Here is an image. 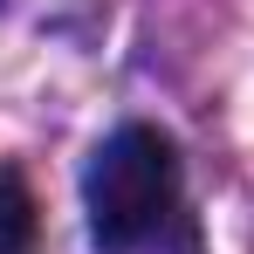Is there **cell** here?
I'll use <instances>...</instances> for the list:
<instances>
[{"label": "cell", "mask_w": 254, "mask_h": 254, "mask_svg": "<svg viewBox=\"0 0 254 254\" xmlns=\"http://www.w3.org/2000/svg\"><path fill=\"white\" fill-rule=\"evenodd\" d=\"M179 206V151L165 130L124 124L96 144V158L83 172V213L89 241L103 254H130L137 241H151Z\"/></svg>", "instance_id": "obj_1"}, {"label": "cell", "mask_w": 254, "mask_h": 254, "mask_svg": "<svg viewBox=\"0 0 254 254\" xmlns=\"http://www.w3.org/2000/svg\"><path fill=\"white\" fill-rule=\"evenodd\" d=\"M35 248V199L14 172H0V254H28Z\"/></svg>", "instance_id": "obj_2"}]
</instances>
